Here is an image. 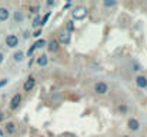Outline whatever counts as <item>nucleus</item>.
Instances as JSON below:
<instances>
[{
    "label": "nucleus",
    "mask_w": 147,
    "mask_h": 137,
    "mask_svg": "<svg viewBox=\"0 0 147 137\" xmlns=\"http://www.w3.org/2000/svg\"><path fill=\"white\" fill-rule=\"evenodd\" d=\"M22 100H23V96H22L20 93H16V94L11 97L10 103H9V109H10L11 111L17 110V109H19V106H20V103H22Z\"/></svg>",
    "instance_id": "obj_1"
},
{
    "label": "nucleus",
    "mask_w": 147,
    "mask_h": 137,
    "mask_svg": "<svg viewBox=\"0 0 147 137\" xmlns=\"http://www.w3.org/2000/svg\"><path fill=\"white\" fill-rule=\"evenodd\" d=\"M4 43H6V46L9 49H16L19 46V37L16 34H13V33L11 34H7L6 39H4Z\"/></svg>",
    "instance_id": "obj_2"
},
{
    "label": "nucleus",
    "mask_w": 147,
    "mask_h": 137,
    "mask_svg": "<svg viewBox=\"0 0 147 137\" xmlns=\"http://www.w3.org/2000/svg\"><path fill=\"white\" fill-rule=\"evenodd\" d=\"M86 16H87V9H86L84 6H79V7H76L74 11H73V19H76V20H82V19H84Z\"/></svg>",
    "instance_id": "obj_3"
},
{
    "label": "nucleus",
    "mask_w": 147,
    "mask_h": 137,
    "mask_svg": "<svg viewBox=\"0 0 147 137\" xmlns=\"http://www.w3.org/2000/svg\"><path fill=\"white\" fill-rule=\"evenodd\" d=\"M57 42H59V45H70V42H71V36H70V33H67L66 30H63V32H60V34H59V39H57Z\"/></svg>",
    "instance_id": "obj_4"
},
{
    "label": "nucleus",
    "mask_w": 147,
    "mask_h": 137,
    "mask_svg": "<svg viewBox=\"0 0 147 137\" xmlns=\"http://www.w3.org/2000/svg\"><path fill=\"white\" fill-rule=\"evenodd\" d=\"M94 91H96L97 94H100V96L107 94V91H109L107 83H104V82H97V83L94 84Z\"/></svg>",
    "instance_id": "obj_5"
},
{
    "label": "nucleus",
    "mask_w": 147,
    "mask_h": 137,
    "mask_svg": "<svg viewBox=\"0 0 147 137\" xmlns=\"http://www.w3.org/2000/svg\"><path fill=\"white\" fill-rule=\"evenodd\" d=\"M134 83H136V86H137L139 89H142V90L147 89V76H143V74H139V76H136V79H134Z\"/></svg>",
    "instance_id": "obj_6"
},
{
    "label": "nucleus",
    "mask_w": 147,
    "mask_h": 137,
    "mask_svg": "<svg viewBox=\"0 0 147 137\" xmlns=\"http://www.w3.org/2000/svg\"><path fill=\"white\" fill-rule=\"evenodd\" d=\"M127 129L130 130V132H137V130H140V121L137 120V119H129V121H127Z\"/></svg>",
    "instance_id": "obj_7"
},
{
    "label": "nucleus",
    "mask_w": 147,
    "mask_h": 137,
    "mask_svg": "<svg viewBox=\"0 0 147 137\" xmlns=\"http://www.w3.org/2000/svg\"><path fill=\"white\" fill-rule=\"evenodd\" d=\"M47 50H49L50 53H56V51H59V49H60V45H59V42H57V39H51L47 42Z\"/></svg>",
    "instance_id": "obj_8"
},
{
    "label": "nucleus",
    "mask_w": 147,
    "mask_h": 137,
    "mask_svg": "<svg viewBox=\"0 0 147 137\" xmlns=\"http://www.w3.org/2000/svg\"><path fill=\"white\" fill-rule=\"evenodd\" d=\"M34 86H36V79L34 77H29L26 82H24V84H23V90L24 91H32L34 89Z\"/></svg>",
    "instance_id": "obj_9"
},
{
    "label": "nucleus",
    "mask_w": 147,
    "mask_h": 137,
    "mask_svg": "<svg viewBox=\"0 0 147 137\" xmlns=\"http://www.w3.org/2000/svg\"><path fill=\"white\" fill-rule=\"evenodd\" d=\"M24 11L23 10H16L14 13H13V20H14V23H23L24 22Z\"/></svg>",
    "instance_id": "obj_10"
},
{
    "label": "nucleus",
    "mask_w": 147,
    "mask_h": 137,
    "mask_svg": "<svg viewBox=\"0 0 147 137\" xmlns=\"http://www.w3.org/2000/svg\"><path fill=\"white\" fill-rule=\"evenodd\" d=\"M36 63H37V66H40V67H46V66L49 64V57H47V54H46V53L40 54V56L36 59Z\"/></svg>",
    "instance_id": "obj_11"
},
{
    "label": "nucleus",
    "mask_w": 147,
    "mask_h": 137,
    "mask_svg": "<svg viewBox=\"0 0 147 137\" xmlns=\"http://www.w3.org/2000/svg\"><path fill=\"white\" fill-rule=\"evenodd\" d=\"M24 57H26V53L23 51V50H16L14 53H13V60L14 61H17V63H20V61H23L24 60Z\"/></svg>",
    "instance_id": "obj_12"
},
{
    "label": "nucleus",
    "mask_w": 147,
    "mask_h": 137,
    "mask_svg": "<svg viewBox=\"0 0 147 137\" xmlns=\"http://www.w3.org/2000/svg\"><path fill=\"white\" fill-rule=\"evenodd\" d=\"M16 130H17V127H16V124H14L13 121H7V123H6V126H4V132H6L7 134H14Z\"/></svg>",
    "instance_id": "obj_13"
},
{
    "label": "nucleus",
    "mask_w": 147,
    "mask_h": 137,
    "mask_svg": "<svg viewBox=\"0 0 147 137\" xmlns=\"http://www.w3.org/2000/svg\"><path fill=\"white\" fill-rule=\"evenodd\" d=\"M10 17V11L7 7H0V22H7Z\"/></svg>",
    "instance_id": "obj_14"
},
{
    "label": "nucleus",
    "mask_w": 147,
    "mask_h": 137,
    "mask_svg": "<svg viewBox=\"0 0 147 137\" xmlns=\"http://www.w3.org/2000/svg\"><path fill=\"white\" fill-rule=\"evenodd\" d=\"M32 26H33V27H36V29H39V27L42 26V17H40V14H36V17H34V20H33Z\"/></svg>",
    "instance_id": "obj_15"
},
{
    "label": "nucleus",
    "mask_w": 147,
    "mask_h": 137,
    "mask_svg": "<svg viewBox=\"0 0 147 137\" xmlns=\"http://www.w3.org/2000/svg\"><path fill=\"white\" fill-rule=\"evenodd\" d=\"M74 29H76V24H74V22H73V20H69V22L66 23V32H67V33H71Z\"/></svg>",
    "instance_id": "obj_16"
},
{
    "label": "nucleus",
    "mask_w": 147,
    "mask_h": 137,
    "mask_svg": "<svg viewBox=\"0 0 147 137\" xmlns=\"http://www.w3.org/2000/svg\"><path fill=\"white\" fill-rule=\"evenodd\" d=\"M127 111H129L127 104H126V103H121V104L119 106V113H120L121 116H124V114H127Z\"/></svg>",
    "instance_id": "obj_17"
},
{
    "label": "nucleus",
    "mask_w": 147,
    "mask_h": 137,
    "mask_svg": "<svg viewBox=\"0 0 147 137\" xmlns=\"http://www.w3.org/2000/svg\"><path fill=\"white\" fill-rule=\"evenodd\" d=\"M46 45H47V42H46L45 39H39V40L34 43V47H36V49H43V47H46Z\"/></svg>",
    "instance_id": "obj_18"
},
{
    "label": "nucleus",
    "mask_w": 147,
    "mask_h": 137,
    "mask_svg": "<svg viewBox=\"0 0 147 137\" xmlns=\"http://www.w3.org/2000/svg\"><path fill=\"white\" fill-rule=\"evenodd\" d=\"M131 70H133V72H140V70H142V64L134 60V61L131 63Z\"/></svg>",
    "instance_id": "obj_19"
},
{
    "label": "nucleus",
    "mask_w": 147,
    "mask_h": 137,
    "mask_svg": "<svg viewBox=\"0 0 147 137\" xmlns=\"http://www.w3.org/2000/svg\"><path fill=\"white\" fill-rule=\"evenodd\" d=\"M29 10H30V13L37 14V13L40 11V6H39V4H33V6H30V7H29Z\"/></svg>",
    "instance_id": "obj_20"
},
{
    "label": "nucleus",
    "mask_w": 147,
    "mask_h": 137,
    "mask_svg": "<svg viewBox=\"0 0 147 137\" xmlns=\"http://www.w3.org/2000/svg\"><path fill=\"white\" fill-rule=\"evenodd\" d=\"M103 6H104V7H114V6H117V1H116V0H110V1H103Z\"/></svg>",
    "instance_id": "obj_21"
},
{
    "label": "nucleus",
    "mask_w": 147,
    "mask_h": 137,
    "mask_svg": "<svg viewBox=\"0 0 147 137\" xmlns=\"http://www.w3.org/2000/svg\"><path fill=\"white\" fill-rule=\"evenodd\" d=\"M50 14H51V11H47L43 17H42V26H45L46 23H47V20H49V17H50Z\"/></svg>",
    "instance_id": "obj_22"
},
{
    "label": "nucleus",
    "mask_w": 147,
    "mask_h": 137,
    "mask_svg": "<svg viewBox=\"0 0 147 137\" xmlns=\"http://www.w3.org/2000/svg\"><path fill=\"white\" fill-rule=\"evenodd\" d=\"M7 84H9V79H7V77L0 79V89H1V87H4V86H7Z\"/></svg>",
    "instance_id": "obj_23"
},
{
    "label": "nucleus",
    "mask_w": 147,
    "mask_h": 137,
    "mask_svg": "<svg viewBox=\"0 0 147 137\" xmlns=\"http://www.w3.org/2000/svg\"><path fill=\"white\" fill-rule=\"evenodd\" d=\"M34 50H36V47H34V45H32V47H29V50H27V56H29V57H30V56H33Z\"/></svg>",
    "instance_id": "obj_24"
},
{
    "label": "nucleus",
    "mask_w": 147,
    "mask_h": 137,
    "mask_svg": "<svg viewBox=\"0 0 147 137\" xmlns=\"http://www.w3.org/2000/svg\"><path fill=\"white\" fill-rule=\"evenodd\" d=\"M32 36H33V37H36V39H39V37L42 36V29H37V30H36V32H34Z\"/></svg>",
    "instance_id": "obj_25"
},
{
    "label": "nucleus",
    "mask_w": 147,
    "mask_h": 137,
    "mask_svg": "<svg viewBox=\"0 0 147 137\" xmlns=\"http://www.w3.org/2000/svg\"><path fill=\"white\" fill-rule=\"evenodd\" d=\"M30 36H32V33H30V30H29V29H26V30L23 32V37H24V39H29Z\"/></svg>",
    "instance_id": "obj_26"
},
{
    "label": "nucleus",
    "mask_w": 147,
    "mask_h": 137,
    "mask_svg": "<svg viewBox=\"0 0 147 137\" xmlns=\"http://www.w3.org/2000/svg\"><path fill=\"white\" fill-rule=\"evenodd\" d=\"M3 61H4V54H3V53L0 51V64H1Z\"/></svg>",
    "instance_id": "obj_27"
},
{
    "label": "nucleus",
    "mask_w": 147,
    "mask_h": 137,
    "mask_svg": "<svg viewBox=\"0 0 147 137\" xmlns=\"http://www.w3.org/2000/svg\"><path fill=\"white\" fill-rule=\"evenodd\" d=\"M54 4H56V1H51V0L47 1V6H54Z\"/></svg>",
    "instance_id": "obj_28"
},
{
    "label": "nucleus",
    "mask_w": 147,
    "mask_h": 137,
    "mask_svg": "<svg viewBox=\"0 0 147 137\" xmlns=\"http://www.w3.org/2000/svg\"><path fill=\"white\" fill-rule=\"evenodd\" d=\"M3 120H4V113L0 111V121H3Z\"/></svg>",
    "instance_id": "obj_29"
},
{
    "label": "nucleus",
    "mask_w": 147,
    "mask_h": 137,
    "mask_svg": "<svg viewBox=\"0 0 147 137\" xmlns=\"http://www.w3.org/2000/svg\"><path fill=\"white\" fill-rule=\"evenodd\" d=\"M121 137H130V136H129V134H123Z\"/></svg>",
    "instance_id": "obj_30"
}]
</instances>
